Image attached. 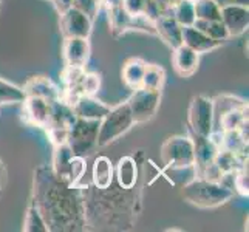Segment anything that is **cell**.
<instances>
[{
	"label": "cell",
	"mask_w": 249,
	"mask_h": 232,
	"mask_svg": "<svg viewBox=\"0 0 249 232\" xmlns=\"http://www.w3.org/2000/svg\"><path fill=\"white\" fill-rule=\"evenodd\" d=\"M50 143L54 145H61V144H67V138H68V128H61V127H48L47 128Z\"/></svg>",
	"instance_id": "35"
},
{
	"label": "cell",
	"mask_w": 249,
	"mask_h": 232,
	"mask_svg": "<svg viewBox=\"0 0 249 232\" xmlns=\"http://www.w3.org/2000/svg\"><path fill=\"white\" fill-rule=\"evenodd\" d=\"M85 208V229L130 231L141 214V189H124L115 179L106 189L93 184L82 187Z\"/></svg>",
	"instance_id": "2"
},
{
	"label": "cell",
	"mask_w": 249,
	"mask_h": 232,
	"mask_svg": "<svg viewBox=\"0 0 249 232\" xmlns=\"http://www.w3.org/2000/svg\"><path fill=\"white\" fill-rule=\"evenodd\" d=\"M194 27L198 28L200 31H203L204 34H208L209 37L225 42L226 39H229V34L223 25L221 20H201V19H195Z\"/></svg>",
	"instance_id": "28"
},
{
	"label": "cell",
	"mask_w": 249,
	"mask_h": 232,
	"mask_svg": "<svg viewBox=\"0 0 249 232\" xmlns=\"http://www.w3.org/2000/svg\"><path fill=\"white\" fill-rule=\"evenodd\" d=\"M54 8L59 14H62L64 11H67L68 8L73 6V0H53Z\"/></svg>",
	"instance_id": "37"
},
{
	"label": "cell",
	"mask_w": 249,
	"mask_h": 232,
	"mask_svg": "<svg viewBox=\"0 0 249 232\" xmlns=\"http://www.w3.org/2000/svg\"><path fill=\"white\" fill-rule=\"evenodd\" d=\"M74 153L68 147V144L54 145V153H53V164L51 169L56 174L57 178L64 179L67 184L70 183V172H71V161H73ZM73 186V184H71Z\"/></svg>",
	"instance_id": "21"
},
{
	"label": "cell",
	"mask_w": 249,
	"mask_h": 232,
	"mask_svg": "<svg viewBox=\"0 0 249 232\" xmlns=\"http://www.w3.org/2000/svg\"><path fill=\"white\" fill-rule=\"evenodd\" d=\"M101 87V76L98 73H85L82 82V96H94Z\"/></svg>",
	"instance_id": "34"
},
{
	"label": "cell",
	"mask_w": 249,
	"mask_h": 232,
	"mask_svg": "<svg viewBox=\"0 0 249 232\" xmlns=\"http://www.w3.org/2000/svg\"><path fill=\"white\" fill-rule=\"evenodd\" d=\"M217 118H218L220 130H223V132L240 130V128L248 125V104L229 108L226 111H223V113L218 115Z\"/></svg>",
	"instance_id": "23"
},
{
	"label": "cell",
	"mask_w": 249,
	"mask_h": 232,
	"mask_svg": "<svg viewBox=\"0 0 249 232\" xmlns=\"http://www.w3.org/2000/svg\"><path fill=\"white\" fill-rule=\"evenodd\" d=\"M220 6H226V5H249V0H215Z\"/></svg>",
	"instance_id": "38"
},
{
	"label": "cell",
	"mask_w": 249,
	"mask_h": 232,
	"mask_svg": "<svg viewBox=\"0 0 249 232\" xmlns=\"http://www.w3.org/2000/svg\"><path fill=\"white\" fill-rule=\"evenodd\" d=\"M0 196H2V189H0Z\"/></svg>",
	"instance_id": "41"
},
{
	"label": "cell",
	"mask_w": 249,
	"mask_h": 232,
	"mask_svg": "<svg viewBox=\"0 0 249 232\" xmlns=\"http://www.w3.org/2000/svg\"><path fill=\"white\" fill-rule=\"evenodd\" d=\"M164 2H166V5L170 8V10H172V8H174L177 3H179V2H181V0H164Z\"/></svg>",
	"instance_id": "40"
},
{
	"label": "cell",
	"mask_w": 249,
	"mask_h": 232,
	"mask_svg": "<svg viewBox=\"0 0 249 232\" xmlns=\"http://www.w3.org/2000/svg\"><path fill=\"white\" fill-rule=\"evenodd\" d=\"M145 2L147 0H123L121 6L130 16H138V14H144Z\"/></svg>",
	"instance_id": "36"
},
{
	"label": "cell",
	"mask_w": 249,
	"mask_h": 232,
	"mask_svg": "<svg viewBox=\"0 0 249 232\" xmlns=\"http://www.w3.org/2000/svg\"><path fill=\"white\" fill-rule=\"evenodd\" d=\"M25 96H36L42 98L48 102H54L61 99V89H57L56 85L51 82L45 76H33L25 82L22 87Z\"/></svg>",
	"instance_id": "16"
},
{
	"label": "cell",
	"mask_w": 249,
	"mask_h": 232,
	"mask_svg": "<svg viewBox=\"0 0 249 232\" xmlns=\"http://www.w3.org/2000/svg\"><path fill=\"white\" fill-rule=\"evenodd\" d=\"M6 179H8L6 167H5V164H3V161L0 160V189H3V187H5Z\"/></svg>",
	"instance_id": "39"
},
{
	"label": "cell",
	"mask_w": 249,
	"mask_h": 232,
	"mask_svg": "<svg viewBox=\"0 0 249 232\" xmlns=\"http://www.w3.org/2000/svg\"><path fill=\"white\" fill-rule=\"evenodd\" d=\"M213 101L208 96H194L187 110V125L192 135L209 136L213 130Z\"/></svg>",
	"instance_id": "7"
},
{
	"label": "cell",
	"mask_w": 249,
	"mask_h": 232,
	"mask_svg": "<svg viewBox=\"0 0 249 232\" xmlns=\"http://www.w3.org/2000/svg\"><path fill=\"white\" fill-rule=\"evenodd\" d=\"M161 161L166 169L194 167V141L187 136H170L161 145Z\"/></svg>",
	"instance_id": "6"
},
{
	"label": "cell",
	"mask_w": 249,
	"mask_h": 232,
	"mask_svg": "<svg viewBox=\"0 0 249 232\" xmlns=\"http://www.w3.org/2000/svg\"><path fill=\"white\" fill-rule=\"evenodd\" d=\"M23 99H25V93L22 87H17V85L0 77V106L22 104Z\"/></svg>",
	"instance_id": "29"
},
{
	"label": "cell",
	"mask_w": 249,
	"mask_h": 232,
	"mask_svg": "<svg viewBox=\"0 0 249 232\" xmlns=\"http://www.w3.org/2000/svg\"><path fill=\"white\" fill-rule=\"evenodd\" d=\"M50 104L51 102L42 98L25 96L22 102V118L25 123L34 127L47 128L50 123Z\"/></svg>",
	"instance_id": "11"
},
{
	"label": "cell",
	"mask_w": 249,
	"mask_h": 232,
	"mask_svg": "<svg viewBox=\"0 0 249 232\" xmlns=\"http://www.w3.org/2000/svg\"><path fill=\"white\" fill-rule=\"evenodd\" d=\"M164 82H166V71H164V68L157 65V64H147V65H145L142 82H141L142 89L153 90V91H161Z\"/></svg>",
	"instance_id": "26"
},
{
	"label": "cell",
	"mask_w": 249,
	"mask_h": 232,
	"mask_svg": "<svg viewBox=\"0 0 249 232\" xmlns=\"http://www.w3.org/2000/svg\"><path fill=\"white\" fill-rule=\"evenodd\" d=\"M61 31L64 37H85L89 39L93 30V20L74 6L61 14Z\"/></svg>",
	"instance_id": "9"
},
{
	"label": "cell",
	"mask_w": 249,
	"mask_h": 232,
	"mask_svg": "<svg viewBox=\"0 0 249 232\" xmlns=\"http://www.w3.org/2000/svg\"><path fill=\"white\" fill-rule=\"evenodd\" d=\"M99 121L96 119L78 118L73 125L68 128L67 144L71 152L78 157H89L98 147Z\"/></svg>",
	"instance_id": "5"
},
{
	"label": "cell",
	"mask_w": 249,
	"mask_h": 232,
	"mask_svg": "<svg viewBox=\"0 0 249 232\" xmlns=\"http://www.w3.org/2000/svg\"><path fill=\"white\" fill-rule=\"evenodd\" d=\"M31 203L44 217L50 232H79L85 229L82 187L67 184L48 164L33 174Z\"/></svg>",
	"instance_id": "1"
},
{
	"label": "cell",
	"mask_w": 249,
	"mask_h": 232,
	"mask_svg": "<svg viewBox=\"0 0 249 232\" xmlns=\"http://www.w3.org/2000/svg\"><path fill=\"white\" fill-rule=\"evenodd\" d=\"M22 229L25 232H48L44 217L40 215V212L37 211V208L33 203L28 206L27 214H25Z\"/></svg>",
	"instance_id": "31"
},
{
	"label": "cell",
	"mask_w": 249,
	"mask_h": 232,
	"mask_svg": "<svg viewBox=\"0 0 249 232\" xmlns=\"http://www.w3.org/2000/svg\"><path fill=\"white\" fill-rule=\"evenodd\" d=\"M140 179V162L135 157H123L118 161L115 170V181L124 187L130 189L138 184Z\"/></svg>",
	"instance_id": "19"
},
{
	"label": "cell",
	"mask_w": 249,
	"mask_h": 232,
	"mask_svg": "<svg viewBox=\"0 0 249 232\" xmlns=\"http://www.w3.org/2000/svg\"><path fill=\"white\" fill-rule=\"evenodd\" d=\"M73 110L78 118L101 121V119L108 113L110 106L104 104V102L96 99L94 96H81L76 99V102L73 104Z\"/></svg>",
	"instance_id": "18"
},
{
	"label": "cell",
	"mask_w": 249,
	"mask_h": 232,
	"mask_svg": "<svg viewBox=\"0 0 249 232\" xmlns=\"http://www.w3.org/2000/svg\"><path fill=\"white\" fill-rule=\"evenodd\" d=\"M73 6L93 20L101 10V0H73Z\"/></svg>",
	"instance_id": "33"
},
{
	"label": "cell",
	"mask_w": 249,
	"mask_h": 232,
	"mask_svg": "<svg viewBox=\"0 0 249 232\" xmlns=\"http://www.w3.org/2000/svg\"><path fill=\"white\" fill-rule=\"evenodd\" d=\"M78 119L76 116L73 106L68 102L57 99L50 104V123L48 127H61V128H70L73 123ZM47 127V128H48Z\"/></svg>",
	"instance_id": "20"
},
{
	"label": "cell",
	"mask_w": 249,
	"mask_h": 232,
	"mask_svg": "<svg viewBox=\"0 0 249 232\" xmlns=\"http://www.w3.org/2000/svg\"><path fill=\"white\" fill-rule=\"evenodd\" d=\"M172 14L181 27H191L195 22V8L194 0H181L172 8Z\"/></svg>",
	"instance_id": "30"
},
{
	"label": "cell",
	"mask_w": 249,
	"mask_h": 232,
	"mask_svg": "<svg viewBox=\"0 0 249 232\" xmlns=\"http://www.w3.org/2000/svg\"><path fill=\"white\" fill-rule=\"evenodd\" d=\"M145 65H147V62L142 61V59H140V57H132L124 64L121 76H123L124 84L128 89L135 90V89L141 87Z\"/></svg>",
	"instance_id": "24"
},
{
	"label": "cell",
	"mask_w": 249,
	"mask_h": 232,
	"mask_svg": "<svg viewBox=\"0 0 249 232\" xmlns=\"http://www.w3.org/2000/svg\"><path fill=\"white\" fill-rule=\"evenodd\" d=\"M181 44L192 48L198 54H204L221 47L223 42L209 37L208 34H204L198 28H195L194 25H191V27H183L181 30Z\"/></svg>",
	"instance_id": "15"
},
{
	"label": "cell",
	"mask_w": 249,
	"mask_h": 232,
	"mask_svg": "<svg viewBox=\"0 0 249 232\" xmlns=\"http://www.w3.org/2000/svg\"><path fill=\"white\" fill-rule=\"evenodd\" d=\"M172 65L178 76L181 77H191L198 70L200 65V54L194 51L192 48L186 47L184 44L174 48L172 54Z\"/></svg>",
	"instance_id": "13"
},
{
	"label": "cell",
	"mask_w": 249,
	"mask_h": 232,
	"mask_svg": "<svg viewBox=\"0 0 249 232\" xmlns=\"http://www.w3.org/2000/svg\"><path fill=\"white\" fill-rule=\"evenodd\" d=\"M107 13H108V27L115 37L124 36L127 31H130L132 16L121 5L107 8Z\"/></svg>",
	"instance_id": "25"
},
{
	"label": "cell",
	"mask_w": 249,
	"mask_h": 232,
	"mask_svg": "<svg viewBox=\"0 0 249 232\" xmlns=\"http://www.w3.org/2000/svg\"><path fill=\"white\" fill-rule=\"evenodd\" d=\"M90 42L85 37H65L62 45V57L68 67H85L90 59Z\"/></svg>",
	"instance_id": "12"
},
{
	"label": "cell",
	"mask_w": 249,
	"mask_h": 232,
	"mask_svg": "<svg viewBox=\"0 0 249 232\" xmlns=\"http://www.w3.org/2000/svg\"><path fill=\"white\" fill-rule=\"evenodd\" d=\"M192 141H194V167L196 170V175H198L204 167H208L215 161L218 147L211 141L209 136L192 135Z\"/></svg>",
	"instance_id": "17"
},
{
	"label": "cell",
	"mask_w": 249,
	"mask_h": 232,
	"mask_svg": "<svg viewBox=\"0 0 249 232\" xmlns=\"http://www.w3.org/2000/svg\"><path fill=\"white\" fill-rule=\"evenodd\" d=\"M181 195L189 204L201 209H212L226 204L234 196V191L220 181L198 177L183 187Z\"/></svg>",
	"instance_id": "3"
},
{
	"label": "cell",
	"mask_w": 249,
	"mask_h": 232,
	"mask_svg": "<svg viewBox=\"0 0 249 232\" xmlns=\"http://www.w3.org/2000/svg\"><path fill=\"white\" fill-rule=\"evenodd\" d=\"M115 179L113 162L107 157H98L91 169V184L98 189H106Z\"/></svg>",
	"instance_id": "22"
},
{
	"label": "cell",
	"mask_w": 249,
	"mask_h": 232,
	"mask_svg": "<svg viewBox=\"0 0 249 232\" xmlns=\"http://www.w3.org/2000/svg\"><path fill=\"white\" fill-rule=\"evenodd\" d=\"M133 124L135 123L127 102L110 107L108 113L99 121L98 145L99 147H106V145L118 141L123 135L130 130Z\"/></svg>",
	"instance_id": "4"
},
{
	"label": "cell",
	"mask_w": 249,
	"mask_h": 232,
	"mask_svg": "<svg viewBox=\"0 0 249 232\" xmlns=\"http://www.w3.org/2000/svg\"><path fill=\"white\" fill-rule=\"evenodd\" d=\"M181 30L183 27L177 22L172 10L162 13L155 20V33L172 50L181 45Z\"/></svg>",
	"instance_id": "14"
},
{
	"label": "cell",
	"mask_w": 249,
	"mask_h": 232,
	"mask_svg": "<svg viewBox=\"0 0 249 232\" xmlns=\"http://www.w3.org/2000/svg\"><path fill=\"white\" fill-rule=\"evenodd\" d=\"M195 19L221 20V6L215 0H194Z\"/></svg>",
	"instance_id": "27"
},
{
	"label": "cell",
	"mask_w": 249,
	"mask_h": 232,
	"mask_svg": "<svg viewBox=\"0 0 249 232\" xmlns=\"http://www.w3.org/2000/svg\"><path fill=\"white\" fill-rule=\"evenodd\" d=\"M127 106L130 108V113L135 124H144L157 115L160 102H161V91H153L147 89H135L130 98L127 101Z\"/></svg>",
	"instance_id": "8"
},
{
	"label": "cell",
	"mask_w": 249,
	"mask_h": 232,
	"mask_svg": "<svg viewBox=\"0 0 249 232\" xmlns=\"http://www.w3.org/2000/svg\"><path fill=\"white\" fill-rule=\"evenodd\" d=\"M221 22L229 37L242 36L249 27V8L245 5H226L221 6Z\"/></svg>",
	"instance_id": "10"
},
{
	"label": "cell",
	"mask_w": 249,
	"mask_h": 232,
	"mask_svg": "<svg viewBox=\"0 0 249 232\" xmlns=\"http://www.w3.org/2000/svg\"><path fill=\"white\" fill-rule=\"evenodd\" d=\"M234 191H237L240 195L248 196L249 195V177H248V166L238 169L234 172Z\"/></svg>",
	"instance_id": "32"
}]
</instances>
